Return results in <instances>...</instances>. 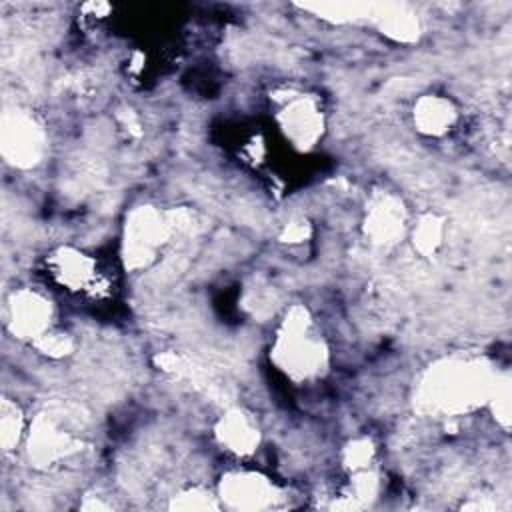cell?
Segmentation results:
<instances>
[{"mask_svg":"<svg viewBox=\"0 0 512 512\" xmlns=\"http://www.w3.org/2000/svg\"><path fill=\"white\" fill-rule=\"evenodd\" d=\"M494 384L484 368L470 362H444L424 382V402L430 408L456 412L492 394Z\"/></svg>","mask_w":512,"mask_h":512,"instance_id":"6da1fadb","label":"cell"},{"mask_svg":"<svg viewBox=\"0 0 512 512\" xmlns=\"http://www.w3.org/2000/svg\"><path fill=\"white\" fill-rule=\"evenodd\" d=\"M306 326V312L302 308H294L284 322V332L276 348V362L286 372L300 378L316 374L326 358L322 344L306 336Z\"/></svg>","mask_w":512,"mask_h":512,"instance_id":"7a4b0ae2","label":"cell"},{"mask_svg":"<svg viewBox=\"0 0 512 512\" xmlns=\"http://www.w3.org/2000/svg\"><path fill=\"white\" fill-rule=\"evenodd\" d=\"M2 152L20 166L34 164L42 152V132L32 118L24 114L4 116L2 124Z\"/></svg>","mask_w":512,"mask_h":512,"instance_id":"3957f363","label":"cell"},{"mask_svg":"<svg viewBox=\"0 0 512 512\" xmlns=\"http://www.w3.org/2000/svg\"><path fill=\"white\" fill-rule=\"evenodd\" d=\"M166 234V224L154 210H138L132 214L128 224V236H126V260H130L132 266L146 264L156 248L162 244Z\"/></svg>","mask_w":512,"mask_h":512,"instance_id":"277c9868","label":"cell"},{"mask_svg":"<svg viewBox=\"0 0 512 512\" xmlns=\"http://www.w3.org/2000/svg\"><path fill=\"white\" fill-rule=\"evenodd\" d=\"M50 304L36 292L22 290L14 294L10 304V326L20 338H40L46 334Z\"/></svg>","mask_w":512,"mask_h":512,"instance_id":"5b68a950","label":"cell"},{"mask_svg":"<svg viewBox=\"0 0 512 512\" xmlns=\"http://www.w3.org/2000/svg\"><path fill=\"white\" fill-rule=\"evenodd\" d=\"M282 130L292 144L300 148L312 146L322 132V116L312 100H292L280 114Z\"/></svg>","mask_w":512,"mask_h":512,"instance_id":"8992f818","label":"cell"},{"mask_svg":"<svg viewBox=\"0 0 512 512\" xmlns=\"http://www.w3.org/2000/svg\"><path fill=\"white\" fill-rule=\"evenodd\" d=\"M272 496L270 484L256 474H232L222 482V498L232 506L240 508H260Z\"/></svg>","mask_w":512,"mask_h":512,"instance_id":"52a82bcc","label":"cell"},{"mask_svg":"<svg viewBox=\"0 0 512 512\" xmlns=\"http://www.w3.org/2000/svg\"><path fill=\"white\" fill-rule=\"evenodd\" d=\"M216 434L220 438V442L232 450V452H238V454H248L256 448L258 444V430L254 428V424L250 422L248 416H244L242 412L234 410V412H228L218 428H216Z\"/></svg>","mask_w":512,"mask_h":512,"instance_id":"ba28073f","label":"cell"},{"mask_svg":"<svg viewBox=\"0 0 512 512\" xmlns=\"http://www.w3.org/2000/svg\"><path fill=\"white\" fill-rule=\"evenodd\" d=\"M402 222H404L402 206L394 198L384 196L370 210L366 228L376 242L386 244L396 240L402 234Z\"/></svg>","mask_w":512,"mask_h":512,"instance_id":"9c48e42d","label":"cell"},{"mask_svg":"<svg viewBox=\"0 0 512 512\" xmlns=\"http://www.w3.org/2000/svg\"><path fill=\"white\" fill-rule=\"evenodd\" d=\"M66 448L68 436L62 434V430H58L52 420L38 418L30 434V456L40 464H48L60 458Z\"/></svg>","mask_w":512,"mask_h":512,"instance_id":"30bf717a","label":"cell"},{"mask_svg":"<svg viewBox=\"0 0 512 512\" xmlns=\"http://www.w3.org/2000/svg\"><path fill=\"white\" fill-rule=\"evenodd\" d=\"M454 108L448 100L440 96H424L414 108V120L418 128L426 134H442L454 122Z\"/></svg>","mask_w":512,"mask_h":512,"instance_id":"8fae6325","label":"cell"},{"mask_svg":"<svg viewBox=\"0 0 512 512\" xmlns=\"http://www.w3.org/2000/svg\"><path fill=\"white\" fill-rule=\"evenodd\" d=\"M374 16L380 30L396 40H414L418 36V20L406 6H380Z\"/></svg>","mask_w":512,"mask_h":512,"instance_id":"7c38bea8","label":"cell"},{"mask_svg":"<svg viewBox=\"0 0 512 512\" xmlns=\"http://www.w3.org/2000/svg\"><path fill=\"white\" fill-rule=\"evenodd\" d=\"M56 270L64 284L82 286L92 274V264L86 256L66 250L56 258Z\"/></svg>","mask_w":512,"mask_h":512,"instance_id":"4fadbf2b","label":"cell"},{"mask_svg":"<svg viewBox=\"0 0 512 512\" xmlns=\"http://www.w3.org/2000/svg\"><path fill=\"white\" fill-rule=\"evenodd\" d=\"M22 432V416L16 404L4 400L2 410H0V438L4 450H12L18 444Z\"/></svg>","mask_w":512,"mask_h":512,"instance_id":"5bb4252c","label":"cell"},{"mask_svg":"<svg viewBox=\"0 0 512 512\" xmlns=\"http://www.w3.org/2000/svg\"><path fill=\"white\" fill-rule=\"evenodd\" d=\"M440 238H442V226L434 216L422 218L418 228L414 230V246L422 254L432 252L440 244Z\"/></svg>","mask_w":512,"mask_h":512,"instance_id":"9a60e30c","label":"cell"},{"mask_svg":"<svg viewBox=\"0 0 512 512\" xmlns=\"http://www.w3.org/2000/svg\"><path fill=\"white\" fill-rule=\"evenodd\" d=\"M36 346L52 356H66L72 350V340L66 334H42L36 338Z\"/></svg>","mask_w":512,"mask_h":512,"instance_id":"2e32d148","label":"cell"},{"mask_svg":"<svg viewBox=\"0 0 512 512\" xmlns=\"http://www.w3.org/2000/svg\"><path fill=\"white\" fill-rule=\"evenodd\" d=\"M372 456V444L368 440H356L352 442L344 452V462L352 468L364 466Z\"/></svg>","mask_w":512,"mask_h":512,"instance_id":"e0dca14e","label":"cell"},{"mask_svg":"<svg viewBox=\"0 0 512 512\" xmlns=\"http://www.w3.org/2000/svg\"><path fill=\"white\" fill-rule=\"evenodd\" d=\"M496 384V382H494ZM492 402L496 406V416L502 420V424L506 426L508 424V414H510V390H508V382H502V384H496L492 388Z\"/></svg>","mask_w":512,"mask_h":512,"instance_id":"ac0fdd59","label":"cell"},{"mask_svg":"<svg viewBox=\"0 0 512 512\" xmlns=\"http://www.w3.org/2000/svg\"><path fill=\"white\" fill-rule=\"evenodd\" d=\"M306 234H308V228L304 226V222H294V224H288V228L284 230V240L300 242L304 240Z\"/></svg>","mask_w":512,"mask_h":512,"instance_id":"d6986e66","label":"cell"}]
</instances>
